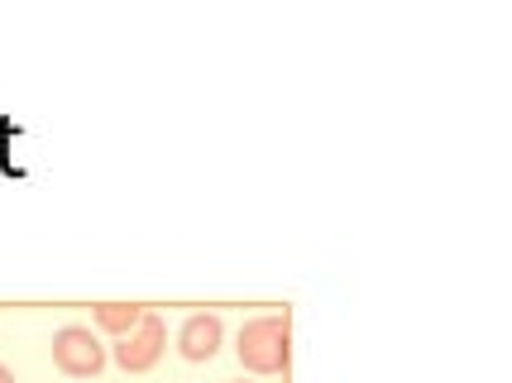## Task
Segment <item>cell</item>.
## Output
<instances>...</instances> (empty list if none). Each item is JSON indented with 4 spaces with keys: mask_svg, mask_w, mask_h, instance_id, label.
Listing matches in <instances>:
<instances>
[{
    "mask_svg": "<svg viewBox=\"0 0 512 383\" xmlns=\"http://www.w3.org/2000/svg\"><path fill=\"white\" fill-rule=\"evenodd\" d=\"M240 383H245V379H240Z\"/></svg>",
    "mask_w": 512,
    "mask_h": 383,
    "instance_id": "obj_7",
    "label": "cell"
},
{
    "mask_svg": "<svg viewBox=\"0 0 512 383\" xmlns=\"http://www.w3.org/2000/svg\"><path fill=\"white\" fill-rule=\"evenodd\" d=\"M221 340H225V321L216 312H197V316H187L178 326V355L182 360H192V364H206V360H216V350H221Z\"/></svg>",
    "mask_w": 512,
    "mask_h": 383,
    "instance_id": "obj_4",
    "label": "cell"
},
{
    "mask_svg": "<svg viewBox=\"0 0 512 383\" xmlns=\"http://www.w3.org/2000/svg\"><path fill=\"white\" fill-rule=\"evenodd\" d=\"M53 364L63 369L67 379H96L106 369V345L91 336L87 326H63L53 336Z\"/></svg>",
    "mask_w": 512,
    "mask_h": 383,
    "instance_id": "obj_2",
    "label": "cell"
},
{
    "mask_svg": "<svg viewBox=\"0 0 512 383\" xmlns=\"http://www.w3.org/2000/svg\"><path fill=\"white\" fill-rule=\"evenodd\" d=\"M163 350H168V326H163V316L144 312V321L134 326L130 336H120L115 364H120L125 374H144V369H154V364L163 360Z\"/></svg>",
    "mask_w": 512,
    "mask_h": 383,
    "instance_id": "obj_3",
    "label": "cell"
},
{
    "mask_svg": "<svg viewBox=\"0 0 512 383\" xmlns=\"http://www.w3.org/2000/svg\"><path fill=\"white\" fill-rule=\"evenodd\" d=\"M139 321H144V307H139V302H101V307H96V326L111 331V336H130Z\"/></svg>",
    "mask_w": 512,
    "mask_h": 383,
    "instance_id": "obj_5",
    "label": "cell"
},
{
    "mask_svg": "<svg viewBox=\"0 0 512 383\" xmlns=\"http://www.w3.org/2000/svg\"><path fill=\"white\" fill-rule=\"evenodd\" d=\"M0 383H15V374H10V369H5V364H0Z\"/></svg>",
    "mask_w": 512,
    "mask_h": 383,
    "instance_id": "obj_6",
    "label": "cell"
},
{
    "mask_svg": "<svg viewBox=\"0 0 512 383\" xmlns=\"http://www.w3.org/2000/svg\"><path fill=\"white\" fill-rule=\"evenodd\" d=\"M235 355L249 374H288L292 364V321L283 316H254L240 326Z\"/></svg>",
    "mask_w": 512,
    "mask_h": 383,
    "instance_id": "obj_1",
    "label": "cell"
}]
</instances>
